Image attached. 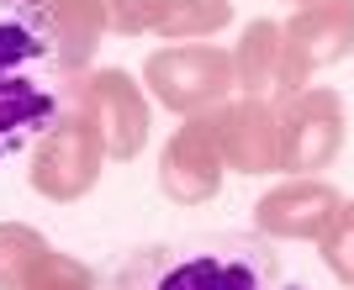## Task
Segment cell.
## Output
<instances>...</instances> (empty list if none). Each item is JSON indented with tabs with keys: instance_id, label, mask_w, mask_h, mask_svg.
<instances>
[{
	"instance_id": "obj_1",
	"label": "cell",
	"mask_w": 354,
	"mask_h": 290,
	"mask_svg": "<svg viewBox=\"0 0 354 290\" xmlns=\"http://www.w3.org/2000/svg\"><path fill=\"white\" fill-rule=\"evenodd\" d=\"M80 79L69 74L48 6L0 0V159L27 153L59 116L80 106Z\"/></svg>"
},
{
	"instance_id": "obj_2",
	"label": "cell",
	"mask_w": 354,
	"mask_h": 290,
	"mask_svg": "<svg viewBox=\"0 0 354 290\" xmlns=\"http://www.w3.org/2000/svg\"><path fill=\"white\" fill-rule=\"evenodd\" d=\"M111 290H307L265 232H196L133 248Z\"/></svg>"
},
{
	"instance_id": "obj_3",
	"label": "cell",
	"mask_w": 354,
	"mask_h": 290,
	"mask_svg": "<svg viewBox=\"0 0 354 290\" xmlns=\"http://www.w3.org/2000/svg\"><path fill=\"white\" fill-rule=\"evenodd\" d=\"M101 159L106 148L95 137V127L85 122V111L74 106L69 116H59L53 127L27 148V185L43 195V201H80L95 174H101Z\"/></svg>"
},
{
	"instance_id": "obj_4",
	"label": "cell",
	"mask_w": 354,
	"mask_h": 290,
	"mask_svg": "<svg viewBox=\"0 0 354 290\" xmlns=\"http://www.w3.org/2000/svg\"><path fill=\"white\" fill-rule=\"evenodd\" d=\"M80 111L95 127L101 148L111 159H133L143 143V101L122 69H95L80 79Z\"/></svg>"
},
{
	"instance_id": "obj_5",
	"label": "cell",
	"mask_w": 354,
	"mask_h": 290,
	"mask_svg": "<svg viewBox=\"0 0 354 290\" xmlns=\"http://www.w3.org/2000/svg\"><path fill=\"white\" fill-rule=\"evenodd\" d=\"M48 21H53V43H59L69 74H90L95 43L106 32V6L101 0H48Z\"/></svg>"
},
{
	"instance_id": "obj_6",
	"label": "cell",
	"mask_w": 354,
	"mask_h": 290,
	"mask_svg": "<svg viewBox=\"0 0 354 290\" xmlns=\"http://www.w3.org/2000/svg\"><path fill=\"white\" fill-rule=\"evenodd\" d=\"M328 206H333V195H317V190H291V195H275V201H265V217H259V232L265 238H307V232H317V222L328 217Z\"/></svg>"
},
{
	"instance_id": "obj_7",
	"label": "cell",
	"mask_w": 354,
	"mask_h": 290,
	"mask_svg": "<svg viewBox=\"0 0 354 290\" xmlns=\"http://www.w3.org/2000/svg\"><path fill=\"white\" fill-rule=\"evenodd\" d=\"M48 253H53V243H48L37 227H27V222H0V290H21L27 275Z\"/></svg>"
},
{
	"instance_id": "obj_8",
	"label": "cell",
	"mask_w": 354,
	"mask_h": 290,
	"mask_svg": "<svg viewBox=\"0 0 354 290\" xmlns=\"http://www.w3.org/2000/svg\"><path fill=\"white\" fill-rule=\"evenodd\" d=\"M148 79L159 85L164 101L191 106V101H201V95L217 90V58H196V64H185V58H153Z\"/></svg>"
},
{
	"instance_id": "obj_9",
	"label": "cell",
	"mask_w": 354,
	"mask_h": 290,
	"mask_svg": "<svg viewBox=\"0 0 354 290\" xmlns=\"http://www.w3.org/2000/svg\"><path fill=\"white\" fill-rule=\"evenodd\" d=\"M164 185L175 190L180 201H196V195H207L212 190V159L196 148L191 153V137H180L169 148V164H164Z\"/></svg>"
},
{
	"instance_id": "obj_10",
	"label": "cell",
	"mask_w": 354,
	"mask_h": 290,
	"mask_svg": "<svg viewBox=\"0 0 354 290\" xmlns=\"http://www.w3.org/2000/svg\"><path fill=\"white\" fill-rule=\"evenodd\" d=\"M21 290H95V280H90L85 264H74L69 253L53 248V253L27 275V285H21Z\"/></svg>"
},
{
	"instance_id": "obj_11",
	"label": "cell",
	"mask_w": 354,
	"mask_h": 290,
	"mask_svg": "<svg viewBox=\"0 0 354 290\" xmlns=\"http://www.w3.org/2000/svg\"><path fill=\"white\" fill-rule=\"evenodd\" d=\"M37 6H48V0H37Z\"/></svg>"
}]
</instances>
